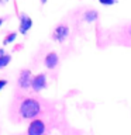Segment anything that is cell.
Returning a JSON list of instances; mask_svg holds the SVG:
<instances>
[{
  "label": "cell",
  "instance_id": "cell-12",
  "mask_svg": "<svg viewBox=\"0 0 131 135\" xmlns=\"http://www.w3.org/2000/svg\"><path fill=\"white\" fill-rule=\"evenodd\" d=\"M7 84V80L6 79H0V90H2V89Z\"/></svg>",
  "mask_w": 131,
  "mask_h": 135
},
{
  "label": "cell",
  "instance_id": "cell-5",
  "mask_svg": "<svg viewBox=\"0 0 131 135\" xmlns=\"http://www.w3.org/2000/svg\"><path fill=\"white\" fill-rule=\"evenodd\" d=\"M31 79H32L31 70L30 69H23L20 72V76H18V86L21 89H28L30 86H31Z\"/></svg>",
  "mask_w": 131,
  "mask_h": 135
},
{
  "label": "cell",
  "instance_id": "cell-2",
  "mask_svg": "<svg viewBox=\"0 0 131 135\" xmlns=\"http://www.w3.org/2000/svg\"><path fill=\"white\" fill-rule=\"evenodd\" d=\"M45 132V124L42 120H38V118H32V121L30 122L27 134L28 135H42Z\"/></svg>",
  "mask_w": 131,
  "mask_h": 135
},
{
  "label": "cell",
  "instance_id": "cell-16",
  "mask_svg": "<svg viewBox=\"0 0 131 135\" xmlns=\"http://www.w3.org/2000/svg\"><path fill=\"white\" fill-rule=\"evenodd\" d=\"M41 3H42V4H45V3H46V0H41Z\"/></svg>",
  "mask_w": 131,
  "mask_h": 135
},
{
  "label": "cell",
  "instance_id": "cell-9",
  "mask_svg": "<svg viewBox=\"0 0 131 135\" xmlns=\"http://www.w3.org/2000/svg\"><path fill=\"white\" fill-rule=\"evenodd\" d=\"M10 61H11V56L8 54H4V55H2L0 56V69H3V68H6L8 63H10Z\"/></svg>",
  "mask_w": 131,
  "mask_h": 135
},
{
  "label": "cell",
  "instance_id": "cell-17",
  "mask_svg": "<svg viewBox=\"0 0 131 135\" xmlns=\"http://www.w3.org/2000/svg\"><path fill=\"white\" fill-rule=\"evenodd\" d=\"M0 2H7V0H0Z\"/></svg>",
  "mask_w": 131,
  "mask_h": 135
},
{
  "label": "cell",
  "instance_id": "cell-15",
  "mask_svg": "<svg viewBox=\"0 0 131 135\" xmlns=\"http://www.w3.org/2000/svg\"><path fill=\"white\" fill-rule=\"evenodd\" d=\"M3 23H4V20H3V18H0V27H2V24H3Z\"/></svg>",
  "mask_w": 131,
  "mask_h": 135
},
{
  "label": "cell",
  "instance_id": "cell-8",
  "mask_svg": "<svg viewBox=\"0 0 131 135\" xmlns=\"http://www.w3.org/2000/svg\"><path fill=\"white\" fill-rule=\"evenodd\" d=\"M97 18H99V13L96 10H87L83 14V20L86 21V23H93V21H96Z\"/></svg>",
  "mask_w": 131,
  "mask_h": 135
},
{
  "label": "cell",
  "instance_id": "cell-6",
  "mask_svg": "<svg viewBox=\"0 0 131 135\" xmlns=\"http://www.w3.org/2000/svg\"><path fill=\"white\" fill-rule=\"evenodd\" d=\"M32 27V20L31 17L27 16V14H20V32L21 34H27L30 31V28Z\"/></svg>",
  "mask_w": 131,
  "mask_h": 135
},
{
  "label": "cell",
  "instance_id": "cell-1",
  "mask_svg": "<svg viewBox=\"0 0 131 135\" xmlns=\"http://www.w3.org/2000/svg\"><path fill=\"white\" fill-rule=\"evenodd\" d=\"M41 111V105L35 99H24L20 104V115L25 120L37 118Z\"/></svg>",
  "mask_w": 131,
  "mask_h": 135
},
{
  "label": "cell",
  "instance_id": "cell-11",
  "mask_svg": "<svg viewBox=\"0 0 131 135\" xmlns=\"http://www.w3.org/2000/svg\"><path fill=\"white\" fill-rule=\"evenodd\" d=\"M99 2L103 4V6H111V4L117 3V0H99Z\"/></svg>",
  "mask_w": 131,
  "mask_h": 135
},
{
  "label": "cell",
  "instance_id": "cell-18",
  "mask_svg": "<svg viewBox=\"0 0 131 135\" xmlns=\"http://www.w3.org/2000/svg\"><path fill=\"white\" fill-rule=\"evenodd\" d=\"M42 135H45V134H42Z\"/></svg>",
  "mask_w": 131,
  "mask_h": 135
},
{
  "label": "cell",
  "instance_id": "cell-13",
  "mask_svg": "<svg viewBox=\"0 0 131 135\" xmlns=\"http://www.w3.org/2000/svg\"><path fill=\"white\" fill-rule=\"evenodd\" d=\"M128 38H130V40H131V25H130V27H128Z\"/></svg>",
  "mask_w": 131,
  "mask_h": 135
},
{
  "label": "cell",
  "instance_id": "cell-14",
  "mask_svg": "<svg viewBox=\"0 0 131 135\" xmlns=\"http://www.w3.org/2000/svg\"><path fill=\"white\" fill-rule=\"evenodd\" d=\"M2 55H4V49L0 48V56H2Z\"/></svg>",
  "mask_w": 131,
  "mask_h": 135
},
{
  "label": "cell",
  "instance_id": "cell-4",
  "mask_svg": "<svg viewBox=\"0 0 131 135\" xmlns=\"http://www.w3.org/2000/svg\"><path fill=\"white\" fill-rule=\"evenodd\" d=\"M68 37H69V27L65 25V24L58 25V27L54 30V32H52V38L57 42H63Z\"/></svg>",
  "mask_w": 131,
  "mask_h": 135
},
{
  "label": "cell",
  "instance_id": "cell-10",
  "mask_svg": "<svg viewBox=\"0 0 131 135\" xmlns=\"http://www.w3.org/2000/svg\"><path fill=\"white\" fill-rule=\"evenodd\" d=\"M17 38V32H8L7 37L3 40V45H7V44H11V42H14Z\"/></svg>",
  "mask_w": 131,
  "mask_h": 135
},
{
  "label": "cell",
  "instance_id": "cell-7",
  "mask_svg": "<svg viewBox=\"0 0 131 135\" xmlns=\"http://www.w3.org/2000/svg\"><path fill=\"white\" fill-rule=\"evenodd\" d=\"M58 62H59V56H58L57 52H49L45 56V61H44L45 68H48V69H54V68H57Z\"/></svg>",
  "mask_w": 131,
  "mask_h": 135
},
{
  "label": "cell",
  "instance_id": "cell-3",
  "mask_svg": "<svg viewBox=\"0 0 131 135\" xmlns=\"http://www.w3.org/2000/svg\"><path fill=\"white\" fill-rule=\"evenodd\" d=\"M30 87H31L34 91H37V93L44 90V89L46 87V76H45V73H38L35 76H32L31 86Z\"/></svg>",
  "mask_w": 131,
  "mask_h": 135
}]
</instances>
